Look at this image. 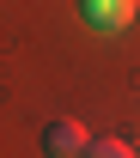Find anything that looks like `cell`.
<instances>
[{
  "instance_id": "obj_2",
  "label": "cell",
  "mask_w": 140,
  "mask_h": 158,
  "mask_svg": "<svg viewBox=\"0 0 140 158\" xmlns=\"http://www.w3.org/2000/svg\"><path fill=\"white\" fill-rule=\"evenodd\" d=\"M134 6L140 0H79V19L91 24V31H104V37H116V31L134 24Z\"/></svg>"
},
{
  "instance_id": "obj_3",
  "label": "cell",
  "mask_w": 140,
  "mask_h": 158,
  "mask_svg": "<svg viewBox=\"0 0 140 158\" xmlns=\"http://www.w3.org/2000/svg\"><path fill=\"white\" fill-rule=\"evenodd\" d=\"M85 158H140V152L128 146V140H116V134H104V140H91V146H85Z\"/></svg>"
},
{
  "instance_id": "obj_1",
  "label": "cell",
  "mask_w": 140,
  "mask_h": 158,
  "mask_svg": "<svg viewBox=\"0 0 140 158\" xmlns=\"http://www.w3.org/2000/svg\"><path fill=\"white\" fill-rule=\"evenodd\" d=\"M85 146H91V134L73 116H55L43 128V158H85Z\"/></svg>"
}]
</instances>
